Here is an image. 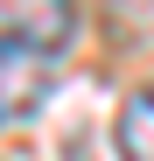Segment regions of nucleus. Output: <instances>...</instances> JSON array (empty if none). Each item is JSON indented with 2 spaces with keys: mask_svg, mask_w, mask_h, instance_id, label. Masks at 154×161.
I'll return each instance as SVG.
<instances>
[{
  "mask_svg": "<svg viewBox=\"0 0 154 161\" xmlns=\"http://www.w3.org/2000/svg\"><path fill=\"white\" fill-rule=\"evenodd\" d=\"M49 91H56V77H49V56L28 42H0V126L14 119H35Z\"/></svg>",
  "mask_w": 154,
  "mask_h": 161,
  "instance_id": "1",
  "label": "nucleus"
},
{
  "mask_svg": "<svg viewBox=\"0 0 154 161\" xmlns=\"http://www.w3.org/2000/svg\"><path fill=\"white\" fill-rule=\"evenodd\" d=\"M70 35H77L70 0H0V42H28L42 56H56Z\"/></svg>",
  "mask_w": 154,
  "mask_h": 161,
  "instance_id": "2",
  "label": "nucleus"
},
{
  "mask_svg": "<svg viewBox=\"0 0 154 161\" xmlns=\"http://www.w3.org/2000/svg\"><path fill=\"white\" fill-rule=\"evenodd\" d=\"M112 147H119V161H154V84L126 91L119 119H112Z\"/></svg>",
  "mask_w": 154,
  "mask_h": 161,
  "instance_id": "3",
  "label": "nucleus"
}]
</instances>
